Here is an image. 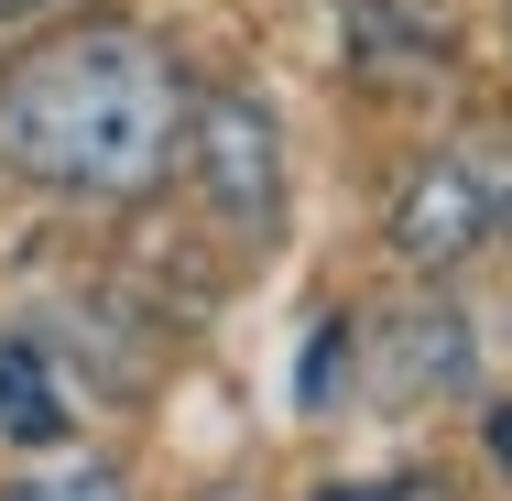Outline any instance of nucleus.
<instances>
[{
	"label": "nucleus",
	"mask_w": 512,
	"mask_h": 501,
	"mask_svg": "<svg viewBox=\"0 0 512 501\" xmlns=\"http://www.w3.org/2000/svg\"><path fill=\"white\" fill-rule=\"evenodd\" d=\"M491 229H512V175H502V197H491Z\"/></svg>",
	"instance_id": "7"
},
{
	"label": "nucleus",
	"mask_w": 512,
	"mask_h": 501,
	"mask_svg": "<svg viewBox=\"0 0 512 501\" xmlns=\"http://www.w3.org/2000/svg\"><path fill=\"white\" fill-rule=\"evenodd\" d=\"M197 175L218 218L240 229V240H273V218H284V153H273V109L262 99H207L197 120Z\"/></svg>",
	"instance_id": "2"
},
{
	"label": "nucleus",
	"mask_w": 512,
	"mask_h": 501,
	"mask_svg": "<svg viewBox=\"0 0 512 501\" xmlns=\"http://www.w3.org/2000/svg\"><path fill=\"white\" fill-rule=\"evenodd\" d=\"M0 501H120V480L109 469H66V480H22V491H0Z\"/></svg>",
	"instance_id": "5"
},
{
	"label": "nucleus",
	"mask_w": 512,
	"mask_h": 501,
	"mask_svg": "<svg viewBox=\"0 0 512 501\" xmlns=\"http://www.w3.org/2000/svg\"><path fill=\"white\" fill-rule=\"evenodd\" d=\"M491 229V186H480V164L469 153H447V164H425L393 207V240H404V262H458L469 240Z\"/></svg>",
	"instance_id": "3"
},
{
	"label": "nucleus",
	"mask_w": 512,
	"mask_h": 501,
	"mask_svg": "<svg viewBox=\"0 0 512 501\" xmlns=\"http://www.w3.org/2000/svg\"><path fill=\"white\" fill-rule=\"evenodd\" d=\"M175 153V77L142 33H66L0 77V164L66 197H131Z\"/></svg>",
	"instance_id": "1"
},
{
	"label": "nucleus",
	"mask_w": 512,
	"mask_h": 501,
	"mask_svg": "<svg viewBox=\"0 0 512 501\" xmlns=\"http://www.w3.org/2000/svg\"><path fill=\"white\" fill-rule=\"evenodd\" d=\"M316 501H393V491H382V480H327Z\"/></svg>",
	"instance_id": "6"
},
{
	"label": "nucleus",
	"mask_w": 512,
	"mask_h": 501,
	"mask_svg": "<svg viewBox=\"0 0 512 501\" xmlns=\"http://www.w3.org/2000/svg\"><path fill=\"white\" fill-rule=\"evenodd\" d=\"M491 447H502V458H512V414H502V425H491Z\"/></svg>",
	"instance_id": "8"
},
{
	"label": "nucleus",
	"mask_w": 512,
	"mask_h": 501,
	"mask_svg": "<svg viewBox=\"0 0 512 501\" xmlns=\"http://www.w3.org/2000/svg\"><path fill=\"white\" fill-rule=\"evenodd\" d=\"M0 436H22V447L66 436V393H55V371H44L33 338H0Z\"/></svg>",
	"instance_id": "4"
},
{
	"label": "nucleus",
	"mask_w": 512,
	"mask_h": 501,
	"mask_svg": "<svg viewBox=\"0 0 512 501\" xmlns=\"http://www.w3.org/2000/svg\"><path fill=\"white\" fill-rule=\"evenodd\" d=\"M0 11H55V0H0Z\"/></svg>",
	"instance_id": "9"
},
{
	"label": "nucleus",
	"mask_w": 512,
	"mask_h": 501,
	"mask_svg": "<svg viewBox=\"0 0 512 501\" xmlns=\"http://www.w3.org/2000/svg\"><path fill=\"white\" fill-rule=\"evenodd\" d=\"M207 501H251V491H207Z\"/></svg>",
	"instance_id": "10"
}]
</instances>
